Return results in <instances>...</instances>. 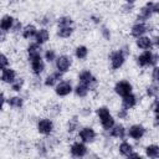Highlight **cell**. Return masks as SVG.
Masks as SVG:
<instances>
[{
	"label": "cell",
	"mask_w": 159,
	"mask_h": 159,
	"mask_svg": "<svg viewBox=\"0 0 159 159\" xmlns=\"http://www.w3.org/2000/svg\"><path fill=\"white\" fill-rule=\"evenodd\" d=\"M6 65H7V58H6L4 55L0 53V70H1V68H5Z\"/></svg>",
	"instance_id": "4dcf8cb0"
},
{
	"label": "cell",
	"mask_w": 159,
	"mask_h": 159,
	"mask_svg": "<svg viewBox=\"0 0 159 159\" xmlns=\"http://www.w3.org/2000/svg\"><path fill=\"white\" fill-rule=\"evenodd\" d=\"M87 92H88L87 86H84V84H82V83H80V84L76 87V93H77L78 96H81V97L86 96V94H87Z\"/></svg>",
	"instance_id": "d4e9b609"
},
{
	"label": "cell",
	"mask_w": 159,
	"mask_h": 159,
	"mask_svg": "<svg viewBox=\"0 0 159 159\" xmlns=\"http://www.w3.org/2000/svg\"><path fill=\"white\" fill-rule=\"evenodd\" d=\"M72 24V20L70 17H62L58 20V25L60 26H70Z\"/></svg>",
	"instance_id": "f1b7e54d"
},
{
	"label": "cell",
	"mask_w": 159,
	"mask_h": 159,
	"mask_svg": "<svg viewBox=\"0 0 159 159\" xmlns=\"http://www.w3.org/2000/svg\"><path fill=\"white\" fill-rule=\"evenodd\" d=\"M135 0H127V2H134Z\"/></svg>",
	"instance_id": "d590c367"
},
{
	"label": "cell",
	"mask_w": 159,
	"mask_h": 159,
	"mask_svg": "<svg viewBox=\"0 0 159 159\" xmlns=\"http://www.w3.org/2000/svg\"><path fill=\"white\" fill-rule=\"evenodd\" d=\"M21 84H22V81H20V82L15 83V84L12 86V88H14L15 91H19V89H20V87H21Z\"/></svg>",
	"instance_id": "836d02e7"
},
{
	"label": "cell",
	"mask_w": 159,
	"mask_h": 159,
	"mask_svg": "<svg viewBox=\"0 0 159 159\" xmlns=\"http://www.w3.org/2000/svg\"><path fill=\"white\" fill-rule=\"evenodd\" d=\"M137 45L140 47V48H149L150 45H152V41L149 37H143V36H139L138 40H137Z\"/></svg>",
	"instance_id": "9a60e30c"
},
{
	"label": "cell",
	"mask_w": 159,
	"mask_h": 159,
	"mask_svg": "<svg viewBox=\"0 0 159 159\" xmlns=\"http://www.w3.org/2000/svg\"><path fill=\"white\" fill-rule=\"evenodd\" d=\"M35 34H36V29H35V26H32V25L26 26L25 30H24V32H22V35H24L25 39H29V37L34 36Z\"/></svg>",
	"instance_id": "44dd1931"
},
{
	"label": "cell",
	"mask_w": 159,
	"mask_h": 159,
	"mask_svg": "<svg viewBox=\"0 0 159 159\" xmlns=\"http://www.w3.org/2000/svg\"><path fill=\"white\" fill-rule=\"evenodd\" d=\"M144 134V128L142 125H133L130 129H129V135L134 139H139L142 138Z\"/></svg>",
	"instance_id": "8fae6325"
},
{
	"label": "cell",
	"mask_w": 159,
	"mask_h": 159,
	"mask_svg": "<svg viewBox=\"0 0 159 159\" xmlns=\"http://www.w3.org/2000/svg\"><path fill=\"white\" fill-rule=\"evenodd\" d=\"M76 56L78 58H84L87 56V48L84 46H80L77 50H76Z\"/></svg>",
	"instance_id": "4316f807"
},
{
	"label": "cell",
	"mask_w": 159,
	"mask_h": 159,
	"mask_svg": "<svg viewBox=\"0 0 159 159\" xmlns=\"http://www.w3.org/2000/svg\"><path fill=\"white\" fill-rule=\"evenodd\" d=\"M123 62H124V56H123V53L120 51H117V52H114L112 55V67L113 68L120 67L123 65Z\"/></svg>",
	"instance_id": "52a82bcc"
},
{
	"label": "cell",
	"mask_w": 159,
	"mask_h": 159,
	"mask_svg": "<svg viewBox=\"0 0 159 159\" xmlns=\"http://www.w3.org/2000/svg\"><path fill=\"white\" fill-rule=\"evenodd\" d=\"M147 155L150 158H157L159 155V148L157 145H149L147 147Z\"/></svg>",
	"instance_id": "ffe728a7"
},
{
	"label": "cell",
	"mask_w": 159,
	"mask_h": 159,
	"mask_svg": "<svg viewBox=\"0 0 159 159\" xmlns=\"http://www.w3.org/2000/svg\"><path fill=\"white\" fill-rule=\"evenodd\" d=\"M123 104H124V108H130V107H133L134 104H135V97L133 96V94H127V96H124V98H123Z\"/></svg>",
	"instance_id": "e0dca14e"
},
{
	"label": "cell",
	"mask_w": 159,
	"mask_h": 159,
	"mask_svg": "<svg viewBox=\"0 0 159 159\" xmlns=\"http://www.w3.org/2000/svg\"><path fill=\"white\" fill-rule=\"evenodd\" d=\"M119 150H120L122 154H124V155H129V154L132 153V147H130L128 143H122L120 147H119Z\"/></svg>",
	"instance_id": "484cf974"
},
{
	"label": "cell",
	"mask_w": 159,
	"mask_h": 159,
	"mask_svg": "<svg viewBox=\"0 0 159 159\" xmlns=\"http://www.w3.org/2000/svg\"><path fill=\"white\" fill-rule=\"evenodd\" d=\"M153 80L157 82L158 81V67L154 68V72H153Z\"/></svg>",
	"instance_id": "d6a6232c"
},
{
	"label": "cell",
	"mask_w": 159,
	"mask_h": 159,
	"mask_svg": "<svg viewBox=\"0 0 159 159\" xmlns=\"http://www.w3.org/2000/svg\"><path fill=\"white\" fill-rule=\"evenodd\" d=\"M2 102H4V97H2V94H0V108L2 106Z\"/></svg>",
	"instance_id": "e575fe53"
},
{
	"label": "cell",
	"mask_w": 159,
	"mask_h": 159,
	"mask_svg": "<svg viewBox=\"0 0 159 159\" xmlns=\"http://www.w3.org/2000/svg\"><path fill=\"white\" fill-rule=\"evenodd\" d=\"M60 78H61V73H60V72H56V73H53V75H51V76L47 77L46 84H47V86H52V84H55V82H56L57 80H60Z\"/></svg>",
	"instance_id": "603a6c76"
},
{
	"label": "cell",
	"mask_w": 159,
	"mask_h": 159,
	"mask_svg": "<svg viewBox=\"0 0 159 159\" xmlns=\"http://www.w3.org/2000/svg\"><path fill=\"white\" fill-rule=\"evenodd\" d=\"M86 152H87V148L81 143H75L71 148V153L75 157H82V155L86 154Z\"/></svg>",
	"instance_id": "30bf717a"
},
{
	"label": "cell",
	"mask_w": 159,
	"mask_h": 159,
	"mask_svg": "<svg viewBox=\"0 0 159 159\" xmlns=\"http://www.w3.org/2000/svg\"><path fill=\"white\" fill-rule=\"evenodd\" d=\"M37 128H39V132H40V133H42V134H48V133H51V130H52V122H51L50 119H42V120L39 122Z\"/></svg>",
	"instance_id": "8992f818"
},
{
	"label": "cell",
	"mask_w": 159,
	"mask_h": 159,
	"mask_svg": "<svg viewBox=\"0 0 159 159\" xmlns=\"http://www.w3.org/2000/svg\"><path fill=\"white\" fill-rule=\"evenodd\" d=\"M46 58H47V61H52L55 58V52L53 51H47L46 52Z\"/></svg>",
	"instance_id": "1f68e13d"
},
{
	"label": "cell",
	"mask_w": 159,
	"mask_h": 159,
	"mask_svg": "<svg viewBox=\"0 0 159 159\" xmlns=\"http://www.w3.org/2000/svg\"><path fill=\"white\" fill-rule=\"evenodd\" d=\"M144 32H145V26H144L143 24H138V25L133 26V29H132V35H133L134 37H139V36H142Z\"/></svg>",
	"instance_id": "2e32d148"
},
{
	"label": "cell",
	"mask_w": 159,
	"mask_h": 159,
	"mask_svg": "<svg viewBox=\"0 0 159 159\" xmlns=\"http://www.w3.org/2000/svg\"><path fill=\"white\" fill-rule=\"evenodd\" d=\"M80 80H81V83L84 84V86H87L88 89H91V88L96 84V78H94L88 71L82 72L81 76H80Z\"/></svg>",
	"instance_id": "7a4b0ae2"
},
{
	"label": "cell",
	"mask_w": 159,
	"mask_h": 159,
	"mask_svg": "<svg viewBox=\"0 0 159 159\" xmlns=\"http://www.w3.org/2000/svg\"><path fill=\"white\" fill-rule=\"evenodd\" d=\"M72 91V87L68 82H61L57 87H56V93L60 96H66Z\"/></svg>",
	"instance_id": "9c48e42d"
},
{
	"label": "cell",
	"mask_w": 159,
	"mask_h": 159,
	"mask_svg": "<svg viewBox=\"0 0 159 159\" xmlns=\"http://www.w3.org/2000/svg\"><path fill=\"white\" fill-rule=\"evenodd\" d=\"M154 62H155V57L149 51H145L143 55H140L138 57V63L140 66H147V65H150V63H154Z\"/></svg>",
	"instance_id": "277c9868"
},
{
	"label": "cell",
	"mask_w": 159,
	"mask_h": 159,
	"mask_svg": "<svg viewBox=\"0 0 159 159\" xmlns=\"http://www.w3.org/2000/svg\"><path fill=\"white\" fill-rule=\"evenodd\" d=\"M56 65H57V68H58L61 72H65V71L68 70V67H70V65H71V58L67 57V56H60V57L57 58Z\"/></svg>",
	"instance_id": "5b68a950"
},
{
	"label": "cell",
	"mask_w": 159,
	"mask_h": 159,
	"mask_svg": "<svg viewBox=\"0 0 159 159\" xmlns=\"http://www.w3.org/2000/svg\"><path fill=\"white\" fill-rule=\"evenodd\" d=\"M71 34H72V29L70 26H60V30H58V35L60 36L68 37Z\"/></svg>",
	"instance_id": "7402d4cb"
},
{
	"label": "cell",
	"mask_w": 159,
	"mask_h": 159,
	"mask_svg": "<svg viewBox=\"0 0 159 159\" xmlns=\"http://www.w3.org/2000/svg\"><path fill=\"white\" fill-rule=\"evenodd\" d=\"M112 135L113 137H119L122 138L124 135V128L123 125H116L113 129H112Z\"/></svg>",
	"instance_id": "cb8c5ba5"
},
{
	"label": "cell",
	"mask_w": 159,
	"mask_h": 159,
	"mask_svg": "<svg viewBox=\"0 0 159 159\" xmlns=\"http://www.w3.org/2000/svg\"><path fill=\"white\" fill-rule=\"evenodd\" d=\"M97 113H98V116H99V119H101V123H102L103 128H104V129H111V128L113 127V124H114V120H113L112 116L109 114L108 109L103 107V108H99V109L97 111Z\"/></svg>",
	"instance_id": "6da1fadb"
},
{
	"label": "cell",
	"mask_w": 159,
	"mask_h": 159,
	"mask_svg": "<svg viewBox=\"0 0 159 159\" xmlns=\"http://www.w3.org/2000/svg\"><path fill=\"white\" fill-rule=\"evenodd\" d=\"M39 50H40L39 48V45H31L29 47V58H30V61L40 57V51Z\"/></svg>",
	"instance_id": "5bb4252c"
},
{
	"label": "cell",
	"mask_w": 159,
	"mask_h": 159,
	"mask_svg": "<svg viewBox=\"0 0 159 159\" xmlns=\"http://www.w3.org/2000/svg\"><path fill=\"white\" fill-rule=\"evenodd\" d=\"M9 104L12 106V107H21L22 101H21V98H19V97H14V98H10V99H9Z\"/></svg>",
	"instance_id": "83f0119b"
},
{
	"label": "cell",
	"mask_w": 159,
	"mask_h": 159,
	"mask_svg": "<svg viewBox=\"0 0 159 159\" xmlns=\"http://www.w3.org/2000/svg\"><path fill=\"white\" fill-rule=\"evenodd\" d=\"M31 66H32V70H34V72L36 75L41 73L42 70H43V62L41 61V57H37V58L32 60L31 61Z\"/></svg>",
	"instance_id": "7c38bea8"
},
{
	"label": "cell",
	"mask_w": 159,
	"mask_h": 159,
	"mask_svg": "<svg viewBox=\"0 0 159 159\" xmlns=\"http://www.w3.org/2000/svg\"><path fill=\"white\" fill-rule=\"evenodd\" d=\"M12 25V17L11 16H4L2 20L0 21V29L2 30H9Z\"/></svg>",
	"instance_id": "ac0fdd59"
},
{
	"label": "cell",
	"mask_w": 159,
	"mask_h": 159,
	"mask_svg": "<svg viewBox=\"0 0 159 159\" xmlns=\"http://www.w3.org/2000/svg\"><path fill=\"white\" fill-rule=\"evenodd\" d=\"M94 132L92 128H83L81 132H80V137L82 138L83 142H92L94 139Z\"/></svg>",
	"instance_id": "ba28073f"
},
{
	"label": "cell",
	"mask_w": 159,
	"mask_h": 159,
	"mask_svg": "<svg viewBox=\"0 0 159 159\" xmlns=\"http://www.w3.org/2000/svg\"><path fill=\"white\" fill-rule=\"evenodd\" d=\"M1 78L5 82H14V80H15V72L12 70H10V68H4Z\"/></svg>",
	"instance_id": "4fadbf2b"
},
{
	"label": "cell",
	"mask_w": 159,
	"mask_h": 159,
	"mask_svg": "<svg viewBox=\"0 0 159 159\" xmlns=\"http://www.w3.org/2000/svg\"><path fill=\"white\" fill-rule=\"evenodd\" d=\"M157 92H158L157 84H153V86H150V87L148 88V94H149V96H154V94H157Z\"/></svg>",
	"instance_id": "f546056e"
},
{
	"label": "cell",
	"mask_w": 159,
	"mask_h": 159,
	"mask_svg": "<svg viewBox=\"0 0 159 159\" xmlns=\"http://www.w3.org/2000/svg\"><path fill=\"white\" fill-rule=\"evenodd\" d=\"M36 40H37L39 43H42V42L47 41V40H48V32H47V30H45V29L40 30V31L36 34Z\"/></svg>",
	"instance_id": "d6986e66"
},
{
	"label": "cell",
	"mask_w": 159,
	"mask_h": 159,
	"mask_svg": "<svg viewBox=\"0 0 159 159\" xmlns=\"http://www.w3.org/2000/svg\"><path fill=\"white\" fill-rule=\"evenodd\" d=\"M130 91H132V86L128 82H125V81H122V82H119V83L116 84V92L118 94L123 96V97L127 96V94H129Z\"/></svg>",
	"instance_id": "3957f363"
}]
</instances>
